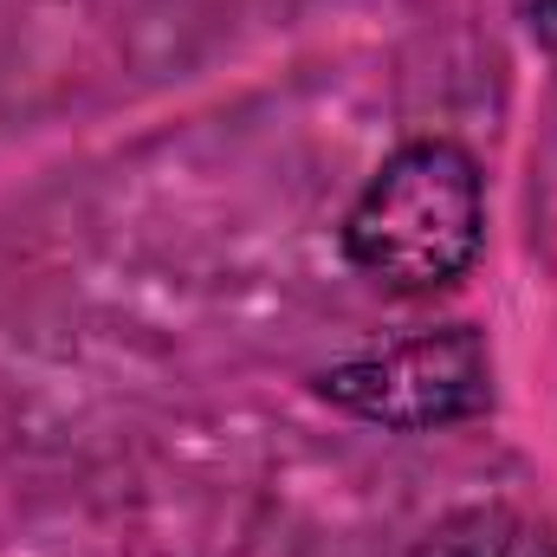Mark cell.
I'll return each instance as SVG.
<instances>
[{"label":"cell","mask_w":557,"mask_h":557,"mask_svg":"<svg viewBox=\"0 0 557 557\" xmlns=\"http://www.w3.org/2000/svg\"><path fill=\"white\" fill-rule=\"evenodd\" d=\"M486 247V175L447 137L403 143L344 214V260L396 298H434Z\"/></svg>","instance_id":"cell-1"},{"label":"cell","mask_w":557,"mask_h":557,"mask_svg":"<svg viewBox=\"0 0 557 557\" xmlns=\"http://www.w3.org/2000/svg\"><path fill=\"white\" fill-rule=\"evenodd\" d=\"M318 396L389 434H434L493 409V350L473 324H434L318 370Z\"/></svg>","instance_id":"cell-2"},{"label":"cell","mask_w":557,"mask_h":557,"mask_svg":"<svg viewBox=\"0 0 557 557\" xmlns=\"http://www.w3.org/2000/svg\"><path fill=\"white\" fill-rule=\"evenodd\" d=\"M416 557H557V532L512 506H467L447 512L416 545Z\"/></svg>","instance_id":"cell-3"}]
</instances>
